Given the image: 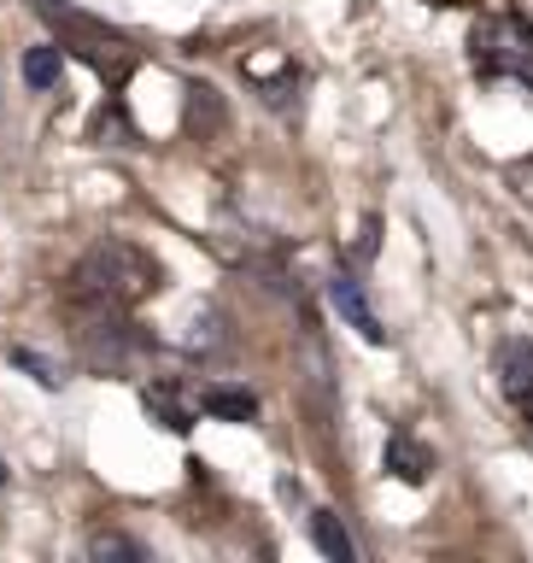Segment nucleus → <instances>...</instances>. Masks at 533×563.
I'll use <instances>...</instances> for the list:
<instances>
[{
	"label": "nucleus",
	"instance_id": "5",
	"mask_svg": "<svg viewBox=\"0 0 533 563\" xmlns=\"http://www.w3.org/2000/svg\"><path fill=\"white\" fill-rule=\"evenodd\" d=\"M141 405H147V417L165 434H188L193 429V405L176 394V382H147V387H141Z\"/></svg>",
	"mask_w": 533,
	"mask_h": 563
},
{
	"label": "nucleus",
	"instance_id": "6",
	"mask_svg": "<svg viewBox=\"0 0 533 563\" xmlns=\"http://www.w3.org/2000/svg\"><path fill=\"white\" fill-rule=\"evenodd\" d=\"M492 369H499V387H504V399H528L533 394V341H504L499 346V358H492Z\"/></svg>",
	"mask_w": 533,
	"mask_h": 563
},
{
	"label": "nucleus",
	"instance_id": "14",
	"mask_svg": "<svg viewBox=\"0 0 533 563\" xmlns=\"http://www.w3.org/2000/svg\"><path fill=\"white\" fill-rule=\"evenodd\" d=\"M376 218H364V229H358V246H352V253H358V258H376Z\"/></svg>",
	"mask_w": 533,
	"mask_h": 563
},
{
	"label": "nucleus",
	"instance_id": "15",
	"mask_svg": "<svg viewBox=\"0 0 533 563\" xmlns=\"http://www.w3.org/2000/svg\"><path fill=\"white\" fill-rule=\"evenodd\" d=\"M522 411H528V422H533V394H528V399H522Z\"/></svg>",
	"mask_w": 533,
	"mask_h": 563
},
{
	"label": "nucleus",
	"instance_id": "7",
	"mask_svg": "<svg viewBox=\"0 0 533 563\" xmlns=\"http://www.w3.org/2000/svg\"><path fill=\"white\" fill-rule=\"evenodd\" d=\"M387 470H393L399 482L422 487V482H429V470H434V452L422 446V440H411V434H393V440H387Z\"/></svg>",
	"mask_w": 533,
	"mask_h": 563
},
{
	"label": "nucleus",
	"instance_id": "16",
	"mask_svg": "<svg viewBox=\"0 0 533 563\" xmlns=\"http://www.w3.org/2000/svg\"><path fill=\"white\" fill-rule=\"evenodd\" d=\"M0 487H7V457H0Z\"/></svg>",
	"mask_w": 533,
	"mask_h": 563
},
{
	"label": "nucleus",
	"instance_id": "4",
	"mask_svg": "<svg viewBox=\"0 0 533 563\" xmlns=\"http://www.w3.org/2000/svg\"><path fill=\"white\" fill-rule=\"evenodd\" d=\"M329 299H334V311H341V317L364 334L369 346H381V341H387L381 317H376V306L364 299V288H358V276H352V271H334V276H329Z\"/></svg>",
	"mask_w": 533,
	"mask_h": 563
},
{
	"label": "nucleus",
	"instance_id": "11",
	"mask_svg": "<svg viewBox=\"0 0 533 563\" xmlns=\"http://www.w3.org/2000/svg\"><path fill=\"white\" fill-rule=\"evenodd\" d=\"M200 405H206V417H223V422H258V399L246 387H211Z\"/></svg>",
	"mask_w": 533,
	"mask_h": 563
},
{
	"label": "nucleus",
	"instance_id": "13",
	"mask_svg": "<svg viewBox=\"0 0 533 563\" xmlns=\"http://www.w3.org/2000/svg\"><path fill=\"white\" fill-rule=\"evenodd\" d=\"M88 552H95V558H147V545H141L135 534H95V540H88Z\"/></svg>",
	"mask_w": 533,
	"mask_h": 563
},
{
	"label": "nucleus",
	"instance_id": "2",
	"mask_svg": "<svg viewBox=\"0 0 533 563\" xmlns=\"http://www.w3.org/2000/svg\"><path fill=\"white\" fill-rule=\"evenodd\" d=\"M35 12L47 18L53 30H65L70 35V53H82L88 65L100 70L106 82H123L130 70L141 65V53H135V42H123L118 30H106V24H95V18H82V12H70L65 0H30Z\"/></svg>",
	"mask_w": 533,
	"mask_h": 563
},
{
	"label": "nucleus",
	"instance_id": "1",
	"mask_svg": "<svg viewBox=\"0 0 533 563\" xmlns=\"http://www.w3.org/2000/svg\"><path fill=\"white\" fill-rule=\"evenodd\" d=\"M70 282H77V294L82 299H100V306H141V299H153L158 294V264L147 246H135V241H100V246H88L82 264L70 271Z\"/></svg>",
	"mask_w": 533,
	"mask_h": 563
},
{
	"label": "nucleus",
	"instance_id": "12",
	"mask_svg": "<svg viewBox=\"0 0 533 563\" xmlns=\"http://www.w3.org/2000/svg\"><path fill=\"white\" fill-rule=\"evenodd\" d=\"M12 364L24 369V376H35L42 387H65V376H59V369H53V364L42 358V352H30V346H12Z\"/></svg>",
	"mask_w": 533,
	"mask_h": 563
},
{
	"label": "nucleus",
	"instance_id": "8",
	"mask_svg": "<svg viewBox=\"0 0 533 563\" xmlns=\"http://www.w3.org/2000/svg\"><path fill=\"white\" fill-rule=\"evenodd\" d=\"M176 346L193 352V358L218 352V346H223V317L211 311V306H193V311H188V329H176Z\"/></svg>",
	"mask_w": 533,
	"mask_h": 563
},
{
	"label": "nucleus",
	"instance_id": "10",
	"mask_svg": "<svg viewBox=\"0 0 533 563\" xmlns=\"http://www.w3.org/2000/svg\"><path fill=\"white\" fill-rule=\"evenodd\" d=\"M59 77H65V47L59 42H42V47H24V82L30 88H59Z\"/></svg>",
	"mask_w": 533,
	"mask_h": 563
},
{
	"label": "nucleus",
	"instance_id": "3",
	"mask_svg": "<svg viewBox=\"0 0 533 563\" xmlns=\"http://www.w3.org/2000/svg\"><path fill=\"white\" fill-rule=\"evenodd\" d=\"M469 59L481 77H510L533 88V24L517 12H492L469 35Z\"/></svg>",
	"mask_w": 533,
	"mask_h": 563
},
{
	"label": "nucleus",
	"instance_id": "9",
	"mask_svg": "<svg viewBox=\"0 0 533 563\" xmlns=\"http://www.w3.org/2000/svg\"><path fill=\"white\" fill-rule=\"evenodd\" d=\"M306 528H311V545H317L323 558H334V563H352V558H358V545H352V534L341 528V517H334V510H311Z\"/></svg>",
	"mask_w": 533,
	"mask_h": 563
}]
</instances>
